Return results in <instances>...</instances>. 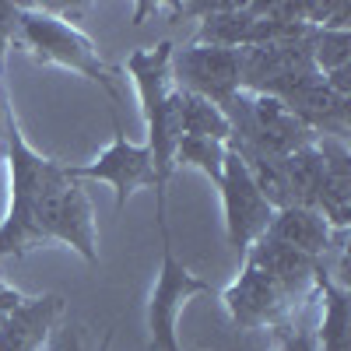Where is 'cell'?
<instances>
[{
	"mask_svg": "<svg viewBox=\"0 0 351 351\" xmlns=\"http://www.w3.org/2000/svg\"><path fill=\"white\" fill-rule=\"evenodd\" d=\"M21 43L36 64H53L74 71L99 84L112 112H120V88H116V71L99 56L95 43L88 39L77 25H71L64 14H56L49 4H14V21H11V43Z\"/></svg>",
	"mask_w": 351,
	"mask_h": 351,
	"instance_id": "3957f363",
	"label": "cell"
},
{
	"mask_svg": "<svg viewBox=\"0 0 351 351\" xmlns=\"http://www.w3.org/2000/svg\"><path fill=\"white\" fill-rule=\"evenodd\" d=\"M67 316V302L56 291L25 295L18 309L0 324V351H43L53 327Z\"/></svg>",
	"mask_w": 351,
	"mask_h": 351,
	"instance_id": "9c48e42d",
	"label": "cell"
},
{
	"mask_svg": "<svg viewBox=\"0 0 351 351\" xmlns=\"http://www.w3.org/2000/svg\"><path fill=\"white\" fill-rule=\"evenodd\" d=\"M176 165L204 172L211 183H218L221 165H225V144L211 137H180L176 144Z\"/></svg>",
	"mask_w": 351,
	"mask_h": 351,
	"instance_id": "9a60e30c",
	"label": "cell"
},
{
	"mask_svg": "<svg viewBox=\"0 0 351 351\" xmlns=\"http://www.w3.org/2000/svg\"><path fill=\"white\" fill-rule=\"evenodd\" d=\"M316 152L324 158V183H319L313 211L324 215L334 232L351 225V148L337 137H316Z\"/></svg>",
	"mask_w": 351,
	"mask_h": 351,
	"instance_id": "30bf717a",
	"label": "cell"
},
{
	"mask_svg": "<svg viewBox=\"0 0 351 351\" xmlns=\"http://www.w3.org/2000/svg\"><path fill=\"white\" fill-rule=\"evenodd\" d=\"M267 239L281 243V246H291V250H299L313 260H327L330 250L344 246V236L348 232H334L324 215L313 211V208H302V204H291V208H281L274 211L267 232H263Z\"/></svg>",
	"mask_w": 351,
	"mask_h": 351,
	"instance_id": "7c38bea8",
	"label": "cell"
},
{
	"mask_svg": "<svg viewBox=\"0 0 351 351\" xmlns=\"http://www.w3.org/2000/svg\"><path fill=\"white\" fill-rule=\"evenodd\" d=\"M11 21H14V4L0 0V144H4V106H8V88H4V56L11 49Z\"/></svg>",
	"mask_w": 351,
	"mask_h": 351,
	"instance_id": "e0dca14e",
	"label": "cell"
},
{
	"mask_svg": "<svg viewBox=\"0 0 351 351\" xmlns=\"http://www.w3.org/2000/svg\"><path fill=\"white\" fill-rule=\"evenodd\" d=\"M313 288L324 295V319L313 330L316 337V351H351V295L348 285H341L327 260L319 263V271L313 278Z\"/></svg>",
	"mask_w": 351,
	"mask_h": 351,
	"instance_id": "4fadbf2b",
	"label": "cell"
},
{
	"mask_svg": "<svg viewBox=\"0 0 351 351\" xmlns=\"http://www.w3.org/2000/svg\"><path fill=\"white\" fill-rule=\"evenodd\" d=\"M4 155L11 169V204L0 221V260H21L43 243H64L99 267L95 215L67 162L43 158L25 141L14 106H4Z\"/></svg>",
	"mask_w": 351,
	"mask_h": 351,
	"instance_id": "6da1fadb",
	"label": "cell"
},
{
	"mask_svg": "<svg viewBox=\"0 0 351 351\" xmlns=\"http://www.w3.org/2000/svg\"><path fill=\"white\" fill-rule=\"evenodd\" d=\"M112 144L95 158V162H84V165H67L74 180H99L109 183L116 190V211L127 208V200L144 190V186H155V165H152V152L148 144H134L123 134L120 123V112H112Z\"/></svg>",
	"mask_w": 351,
	"mask_h": 351,
	"instance_id": "52a82bcc",
	"label": "cell"
},
{
	"mask_svg": "<svg viewBox=\"0 0 351 351\" xmlns=\"http://www.w3.org/2000/svg\"><path fill=\"white\" fill-rule=\"evenodd\" d=\"M169 74H172L176 88L193 92L200 99L215 102L218 109H225L243 92V49L204 46V43H193L186 49H172Z\"/></svg>",
	"mask_w": 351,
	"mask_h": 351,
	"instance_id": "5b68a950",
	"label": "cell"
},
{
	"mask_svg": "<svg viewBox=\"0 0 351 351\" xmlns=\"http://www.w3.org/2000/svg\"><path fill=\"white\" fill-rule=\"evenodd\" d=\"M162 236V267L155 274L152 295H148V348L152 351H183L180 348V334H176V319H180L183 306L193 295L211 291V285L197 278L186 263L172 253V236Z\"/></svg>",
	"mask_w": 351,
	"mask_h": 351,
	"instance_id": "277c9868",
	"label": "cell"
},
{
	"mask_svg": "<svg viewBox=\"0 0 351 351\" xmlns=\"http://www.w3.org/2000/svg\"><path fill=\"white\" fill-rule=\"evenodd\" d=\"M243 260L256 263L263 274H271V278L278 281V288L288 295L291 306L306 302L313 291H316V288H313V278H316V271H319V263H324V260H313V256L291 250V246H281V243H274V239H267V236H260V239L246 250Z\"/></svg>",
	"mask_w": 351,
	"mask_h": 351,
	"instance_id": "8fae6325",
	"label": "cell"
},
{
	"mask_svg": "<svg viewBox=\"0 0 351 351\" xmlns=\"http://www.w3.org/2000/svg\"><path fill=\"white\" fill-rule=\"evenodd\" d=\"M221 302L239 330H263V327L278 330L295 316V306L288 302L278 281L271 274H263L250 260H243L239 278L221 291Z\"/></svg>",
	"mask_w": 351,
	"mask_h": 351,
	"instance_id": "ba28073f",
	"label": "cell"
},
{
	"mask_svg": "<svg viewBox=\"0 0 351 351\" xmlns=\"http://www.w3.org/2000/svg\"><path fill=\"white\" fill-rule=\"evenodd\" d=\"M172 43L162 39L152 49H134L127 56V74L141 95L144 123H148V152L155 165V200H158V232H169V200L165 186L176 172V144H180V116H176V88L169 74Z\"/></svg>",
	"mask_w": 351,
	"mask_h": 351,
	"instance_id": "7a4b0ae2",
	"label": "cell"
},
{
	"mask_svg": "<svg viewBox=\"0 0 351 351\" xmlns=\"http://www.w3.org/2000/svg\"><path fill=\"white\" fill-rule=\"evenodd\" d=\"M215 186L221 190L225 239H228V246L236 250L239 256H246V250L263 236V232H267V225L274 218V208L263 200V193L250 180L243 158L232 152L228 144H225V165H221V176H218Z\"/></svg>",
	"mask_w": 351,
	"mask_h": 351,
	"instance_id": "8992f818",
	"label": "cell"
},
{
	"mask_svg": "<svg viewBox=\"0 0 351 351\" xmlns=\"http://www.w3.org/2000/svg\"><path fill=\"white\" fill-rule=\"evenodd\" d=\"M109 341H112L109 330L102 337H95V334H88L84 324L64 316L60 324L53 327V334H49V341H46L43 351H109Z\"/></svg>",
	"mask_w": 351,
	"mask_h": 351,
	"instance_id": "2e32d148",
	"label": "cell"
},
{
	"mask_svg": "<svg viewBox=\"0 0 351 351\" xmlns=\"http://www.w3.org/2000/svg\"><path fill=\"white\" fill-rule=\"evenodd\" d=\"M176 116H180V134L183 137H211V141H221V144H228V137H232L228 116L215 102L200 99L193 92H183V88H176Z\"/></svg>",
	"mask_w": 351,
	"mask_h": 351,
	"instance_id": "5bb4252c",
	"label": "cell"
},
{
	"mask_svg": "<svg viewBox=\"0 0 351 351\" xmlns=\"http://www.w3.org/2000/svg\"><path fill=\"white\" fill-rule=\"evenodd\" d=\"M21 299H25L21 291H18V288H11L4 278H0V324H4V319L18 309V302H21Z\"/></svg>",
	"mask_w": 351,
	"mask_h": 351,
	"instance_id": "ac0fdd59",
	"label": "cell"
}]
</instances>
